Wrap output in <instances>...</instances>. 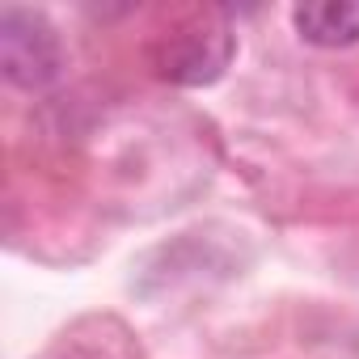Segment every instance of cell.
Instances as JSON below:
<instances>
[{
  "label": "cell",
  "instance_id": "1",
  "mask_svg": "<svg viewBox=\"0 0 359 359\" xmlns=\"http://www.w3.org/2000/svg\"><path fill=\"white\" fill-rule=\"evenodd\" d=\"M233 55H237V34L224 22V13H195L187 22H177L148 51L152 72L182 89L216 85L229 72Z\"/></svg>",
  "mask_w": 359,
  "mask_h": 359
},
{
  "label": "cell",
  "instance_id": "2",
  "mask_svg": "<svg viewBox=\"0 0 359 359\" xmlns=\"http://www.w3.org/2000/svg\"><path fill=\"white\" fill-rule=\"evenodd\" d=\"M64 68H68L64 39L43 13L22 5L0 9V72L9 85L26 93H43L64 76Z\"/></svg>",
  "mask_w": 359,
  "mask_h": 359
},
{
  "label": "cell",
  "instance_id": "3",
  "mask_svg": "<svg viewBox=\"0 0 359 359\" xmlns=\"http://www.w3.org/2000/svg\"><path fill=\"white\" fill-rule=\"evenodd\" d=\"M292 26L309 47L342 51L359 43V0H317V5H296Z\"/></svg>",
  "mask_w": 359,
  "mask_h": 359
}]
</instances>
